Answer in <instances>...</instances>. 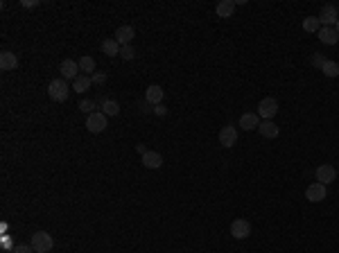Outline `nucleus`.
<instances>
[{"mask_svg": "<svg viewBox=\"0 0 339 253\" xmlns=\"http://www.w3.org/2000/svg\"><path fill=\"white\" fill-rule=\"evenodd\" d=\"M326 57H321L319 52H315V57H312V66H316V68H323V64H326Z\"/></svg>", "mask_w": 339, "mask_h": 253, "instance_id": "nucleus-27", "label": "nucleus"}, {"mask_svg": "<svg viewBox=\"0 0 339 253\" xmlns=\"http://www.w3.org/2000/svg\"><path fill=\"white\" fill-rule=\"evenodd\" d=\"M93 109H95L93 100H82V102H79V111H82V113H88V115H91V113H95Z\"/></svg>", "mask_w": 339, "mask_h": 253, "instance_id": "nucleus-26", "label": "nucleus"}, {"mask_svg": "<svg viewBox=\"0 0 339 253\" xmlns=\"http://www.w3.org/2000/svg\"><path fill=\"white\" fill-rule=\"evenodd\" d=\"M154 113H156V115H165V106H163V104L154 106Z\"/></svg>", "mask_w": 339, "mask_h": 253, "instance_id": "nucleus-30", "label": "nucleus"}, {"mask_svg": "<svg viewBox=\"0 0 339 253\" xmlns=\"http://www.w3.org/2000/svg\"><path fill=\"white\" fill-rule=\"evenodd\" d=\"M235 0H222V2H217V7H215V12H217V16L219 18H231L235 14Z\"/></svg>", "mask_w": 339, "mask_h": 253, "instance_id": "nucleus-16", "label": "nucleus"}, {"mask_svg": "<svg viewBox=\"0 0 339 253\" xmlns=\"http://www.w3.org/2000/svg\"><path fill=\"white\" fill-rule=\"evenodd\" d=\"M120 50H122V46H120L116 39H106V41H102V52L109 54V57H120Z\"/></svg>", "mask_w": 339, "mask_h": 253, "instance_id": "nucleus-19", "label": "nucleus"}, {"mask_svg": "<svg viewBox=\"0 0 339 253\" xmlns=\"http://www.w3.org/2000/svg\"><path fill=\"white\" fill-rule=\"evenodd\" d=\"M134 36H136V30L131 27V25H122V27H118L116 30V39L120 46H131V41H134Z\"/></svg>", "mask_w": 339, "mask_h": 253, "instance_id": "nucleus-10", "label": "nucleus"}, {"mask_svg": "<svg viewBox=\"0 0 339 253\" xmlns=\"http://www.w3.org/2000/svg\"><path fill=\"white\" fill-rule=\"evenodd\" d=\"M136 152H138V154H141V156H143V154H147V152H149V149H147L145 145H136Z\"/></svg>", "mask_w": 339, "mask_h": 253, "instance_id": "nucleus-31", "label": "nucleus"}, {"mask_svg": "<svg viewBox=\"0 0 339 253\" xmlns=\"http://www.w3.org/2000/svg\"><path fill=\"white\" fill-rule=\"evenodd\" d=\"M91 86H93V79L88 75H79L75 82H73V91H75V93H86Z\"/></svg>", "mask_w": 339, "mask_h": 253, "instance_id": "nucleus-20", "label": "nucleus"}, {"mask_svg": "<svg viewBox=\"0 0 339 253\" xmlns=\"http://www.w3.org/2000/svg\"><path fill=\"white\" fill-rule=\"evenodd\" d=\"M48 95L52 102H66L68 95H71V89H68V82L66 79H52L50 86H48Z\"/></svg>", "mask_w": 339, "mask_h": 253, "instance_id": "nucleus-1", "label": "nucleus"}, {"mask_svg": "<svg viewBox=\"0 0 339 253\" xmlns=\"http://www.w3.org/2000/svg\"><path fill=\"white\" fill-rule=\"evenodd\" d=\"M231 235L235 240H244V237L251 235V224L246 222V219H233L231 222Z\"/></svg>", "mask_w": 339, "mask_h": 253, "instance_id": "nucleus-8", "label": "nucleus"}, {"mask_svg": "<svg viewBox=\"0 0 339 253\" xmlns=\"http://www.w3.org/2000/svg\"><path fill=\"white\" fill-rule=\"evenodd\" d=\"M319 39H321V43H326V46H335V43L339 41V34L335 27H321V30H319Z\"/></svg>", "mask_w": 339, "mask_h": 253, "instance_id": "nucleus-18", "label": "nucleus"}, {"mask_svg": "<svg viewBox=\"0 0 339 253\" xmlns=\"http://www.w3.org/2000/svg\"><path fill=\"white\" fill-rule=\"evenodd\" d=\"M36 5H39L36 0H23V7H36Z\"/></svg>", "mask_w": 339, "mask_h": 253, "instance_id": "nucleus-32", "label": "nucleus"}, {"mask_svg": "<svg viewBox=\"0 0 339 253\" xmlns=\"http://www.w3.org/2000/svg\"><path fill=\"white\" fill-rule=\"evenodd\" d=\"M258 131H260V136L263 138H278V134H281V129H278V124L276 122H271V120H263L260 122V127H258Z\"/></svg>", "mask_w": 339, "mask_h": 253, "instance_id": "nucleus-13", "label": "nucleus"}, {"mask_svg": "<svg viewBox=\"0 0 339 253\" xmlns=\"http://www.w3.org/2000/svg\"><path fill=\"white\" fill-rule=\"evenodd\" d=\"M278 113V102L274 100V97H265V100H260V104H258V115L263 120H271Z\"/></svg>", "mask_w": 339, "mask_h": 253, "instance_id": "nucleus-4", "label": "nucleus"}, {"mask_svg": "<svg viewBox=\"0 0 339 253\" xmlns=\"http://www.w3.org/2000/svg\"><path fill=\"white\" fill-rule=\"evenodd\" d=\"M303 30H305V32H319V30H321V23H319V18H316V16L303 18Z\"/></svg>", "mask_w": 339, "mask_h": 253, "instance_id": "nucleus-23", "label": "nucleus"}, {"mask_svg": "<svg viewBox=\"0 0 339 253\" xmlns=\"http://www.w3.org/2000/svg\"><path fill=\"white\" fill-rule=\"evenodd\" d=\"M240 127L246 131L258 129V127H260V115H258V113H244L240 118Z\"/></svg>", "mask_w": 339, "mask_h": 253, "instance_id": "nucleus-17", "label": "nucleus"}, {"mask_svg": "<svg viewBox=\"0 0 339 253\" xmlns=\"http://www.w3.org/2000/svg\"><path fill=\"white\" fill-rule=\"evenodd\" d=\"M120 57H122L124 61H131L136 57V50L134 46H122V50H120Z\"/></svg>", "mask_w": 339, "mask_h": 253, "instance_id": "nucleus-25", "label": "nucleus"}, {"mask_svg": "<svg viewBox=\"0 0 339 253\" xmlns=\"http://www.w3.org/2000/svg\"><path fill=\"white\" fill-rule=\"evenodd\" d=\"M52 244H54V240L48 230H36L34 235H32V249L36 253H48L52 249Z\"/></svg>", "mask_w": 339, "mask_h": 253, "instance_id": "nucleus-2", "label": "nucleus"}, {"mask_svg": "<svg viewBox=\"0 0 339 253\" xmlns=\"http://www.w3.org/2000/svg\"><path fill=\"white\" fill-rule=\"evenodd\" d=\"M335 30H337V34H339V21H337V25H335Z\"/></svg>", "mask_w": 339, "mask_h": 253, "instance_id": "nucleus-34", "label": "nucleus"}, {"mask_svg": "<svg viewBox=\"0 0 339 253\" xmlns=\"http://www.w3.org/2000/svg\"><path fill=\"white\" fill-rule=\"evenodd\" d=\"M34 249H32V244H16L14 247V253H32Z\"/></svg>", "mask_w": 339, "mask_h": 253, "instance_id": "nucleus-28", "label": "nucleus"}, {"mask_svg": "<svg viewBox=\"0 0 339 253\" xmlns=\"http://www.w3.org/2000/svg\"><path fill=\"white\" fill-rule=\"evenodd\" d=\"M145 102H149L152 106H158V104H163V89L161 86H149V89L145 91Z\"/></svg>", "mask_w": 339, "mask_h": 253, "instance_id": "nucleus-15", "label": "nucleus"}, {"mask_svg": "<svg viewBox=\"0 0 339 253\" xmlns=\"http://www.w3.org/2000/svg\"><path fill=\"white\" fill-rule=\"evenodd\" d=\"M321 72L326 77H339V64H337V61H330V59H328L326 64H323Z\"/></svg>", "mask_w": 339, "mask_h": 253, "instance_id": "nucleus-24", "label": "nucleus"}, {"mask_svg": "<svg viewBox=\"0 0 339 253\" xmlns=\"http://www.w3.org/2000/svg\"><path fill=\"white\" fill-rule=\"evenodd\" d=\"M77 64H79V70H82V75L91 77L95 72V59H93V57H88V54H84V57L77 61Z\"/></svg>", "mask_w": 339, "mask_h": 253, "instance_id": "nucleus-21", "label": "nucleus"}, {"mask_svg": "<svg viewBox=\"0 0 339 253\" xmlns=\"http://www.w3.org/2000/svg\"><path fill=\"white\" fill-rule=\"evenodd\" d=\"M91 79H93V84H104L106 75H104V72H95V75H91Z\"/></svg>", "mask_w": 339, "mask_h": 253, "instance_id": "nucleus-29", "label": "nucleus"}, {"mask_svg": "<svg viewBox=\"0 0 339 253\" xmlns=\"http://www.w3.org/2000/svg\"><path fill=\"white\" fill-rule=\"evenodd\" d=\"M102 113H104L106 118H109V115H118V113H120V104H118L116 100H104L102 102Z\"/></svg>", "mask_w": 339, "mask_h": 253, "instance_id": "nucleus-22", "label": "nucleus"}, {"mask_svg": "<svg viewBox=\"0 0 339 253\" xmlns=\"http://www.w3.org/2000/svg\"><path fill=\"white\" fill-rule=\"evenodd\" d=\"M147 106H149V102H143V104H141V111H143V113H147V111H149Z\"/></svg>", "mask_w": 339, "mask_h": 253, "instance_id": "nucleus-33", "label": "nucleus"}, {"mask_svg": "<svg viewBox=\"0 0 339 253\" xmlns=\"http://www.w3.org/2000/svg\"><path fill=\"white\" fill-rule=\"evenodd\" d=\"M59 72H61V79H71V82H75L77 77H79V64L73 59H64L61 61V66H59Z\"/></svg>", "mask_w": 339, "mask_h": 253, "instance_id": "nucleus-5", "label": "nucleus"}, {"mask_svg": "<svg viewBox=\"0 0 339 253\" xmlns=\"http://www.w3.org/2000/svg\"><path fill=\"white\" fill-rule=\"evenodd\" d=\"M143 165H145L147 170H158L161 165H163V156L154 149H149L147 154H143Z\"/></svg>", "mask_w": 339, "mask_h": 253, "instance_id": "nucleus-12", "label": "nucleus"}, {"mask_svg": "<svg viewBox=\"0 0 339 253\" xmlns=\"http://www.w3.org/2000/svg\"><path fill=\"white\" fill-rule=\"evenodd\" d=\"M328 197V190L323 183H312V185H308V190H305V199L312 201V204H319V201H323Z\"/></svg>", "mask_w": 339, "mask_h": 253, "instance_id": "nucleus-6", "label": "nucleus"}, {"mask_svg": "<svg viewBox=\"0 0 339 253\" xmlns=\"http://www.w3.org/2000/svg\"><path fill=\"white\" fill-rule=\"evenodd\" d=\"M18 68V57L9 50H2L0 52V70H14Z\"/></svg>", "mask_w": 339, "mask_h": 253, "instance_id": "nucleus-14", "label": "nucleus"}, {"mask_svg": "<svg viewBox=\"0 0 339 253\" xmlns=\"http://www.w3.org/2000/svg\"><path fill=\"white\" fill-rule=\"evenodd\" d=\"M319 23L323 25V27H333V25H337V21H339V14H337V9H335L333 5H326V7H321V14H319Z\"/></svg>", "mask_w": 339, "mask_h": 253, "instance_id": "nucleus-9", "label": "nucleus"}, {"mask_svg": "<svg viewBox=\"0 0 339 253\" xmlns=\"http://www.w3.org/2000/svg\"><path fill=\"white\" fill-rule=\"evenodd\" d=\"M219 142H222V147H233L235 142H238V129L231 127V124L222 127V131H219Z\"/></svg>", "mask_w": 339, "mask_h": 253, "instance_id": "nucleus-11", "label": "nucleus"}, {"mask_svg": "<svg viewBox=\"0 0 339 253\" xmlns=\"http://www.w3.org/2000/svg\"><path fill=\"white\" fill-rule=\"evenodd\" d=\"M315 177H316V181H319V183L328 185V183H333L335 179H337V170H335L330 163H323V165H319V167H316Z\"/></svg>", "mask_w": 339, "mask_h": 253, "instance_id": "nucleus-7", "label": "nucleus"}, {"mask_svg": "<svg viewBox=\"0 0 339 253\" xmlns=\"http://www.w3.org/2000/svg\"><path fill=\"white\" fill-rule=\"evenodd\" d=\"M106 127H109V124H106V115L102 111H95L86 118V129L91 131V134H102Z\"/></svg>", "mask_w": 339, "mask_h": 253, "instance_id": "nucleus-3", "label": "nucleus"}]
</instances>
